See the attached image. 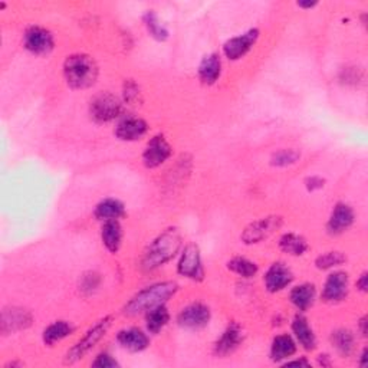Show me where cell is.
<instances>
[{
    "label": "cell",
    "instance_id": "21",
    "mask_svg": "<svg viewBox=\"0 0 368 368\" xmlns=\"http://www.w3.org/2000/svg\"><path fill=\"white\" fill-rule=\"evenodd\" d=\"M315 298H316V288L314 283L308 282L296 285L295 288H292L289 294L291 304L300 312L308 311L314 305Z\"/></svg>",
    "mask_w": 368,
    "mask_h": 368
},
{
    "label": "cell",
    "instance_id": "27",
    "mask_svg": "<svg viewBox=\"0 0 368 368\" xmlns=\"http://www.w3.org/2000/svg\"><path fill=\"white\" fill-rule=\"evenodd\" d=\"M170 321V312L165 304L157 305L145 312V327L150 334H159Z\"/></svg>",
    "mask_w": 368,
    "mask_h": 368
},
{
    "label": "cell",
    "instance_id": "20",
    "mask_svg": "<svg viewBox=\"0 0 368 368\" xmlns=\"http://www.w3.org/2000/svg\"><path fill=\"white\" fill-rule=\"evenodd\" d=\"M198 79L205 85H213L222 75V59L219 54H209L198 65Z\"/></svg>",
    "mask_w": 368,
    "mask_h": 368
},
{
    "label": "cell",
    "instance_id": "28",
    "mask_svg": "<svg viewBox=\"0 0 368 368\" xmlns=\"http://www.w3.org/2000/svg\"><path fill=\"white\" fill-rule=\"evenodd\" d=\"M331 344L334 348L337 349L338 354L347 357L354 351L356 337L349 329L338 328L336 331H332V334H331Z\"/></svg>",
    "mask_w": 368,
    "mask_h": 368
},
{
    "label": "cell",
    "instance_id": "3",
    "mask_svg": "<svg viewBox=\"0 0 368 368\" xmlns=\"http://www.w3.org/2000/svg\"><path fill=\"white\" fill-rule=\"evenodd\" d=\"M98 65L90 55L74 54L63 62V76L72 90H87L98 79Z\"/></svg>",
    "mask_w": 368,
    "mask_h": 368
},
{
    "label": "cell",
    "instance_id": "40",
    "mask_svg": "<svg viewBox=\"0 0 368 368\" xmlns=\"http://www.w3.org/2000/svg\"><path fill=\"white\" fill-rule=\"evenodd\" d=\"M298 6H299V8H304V9H312L314 6H316V2H311V3H303V2H299Z\"/></svg>",
    "mask_w": 368,
    "mask_h": 368
},
{
    "label": "cell",
    "instance_id": "23",
    "mask_svg": "<svg viewBox=\"0 0 368 368\" xmlns=\"http://www.w3.org/2000/svg\"><path fill=\"white\" fill-rule=\"evenodd\" d=\"M101 241L110 254H116L123 243V227L119 221H107L101 227Z\"/></svg>",
    "mask_w": 368,
    "mask_h": 368
},
{
    "label": "cell",
    "instance_id": "31",
    "mask_svg": "<svg viewBox=\"0 0 368 368\" xmlns=\"http://www.w3.org/2000/svg\"><path fill=\"white\" fill-rule=\"evenodd\" d=\"M345 260H347V256L343 252H338V250H331V252H325L318 256L315 259V266L318 267V269L327 271V269H332V267L345 263Z\"/></svg>",
    "mask_w": 368,
    "mask_h": 368
},
{
    "label": "cell",
    "instance_id": "36",
    "mask_svg": "<svg viewBox=\"0 0 368 368\" xmlns=\"http://www.w3.org/2000/svg\"><path fill=\"white\" fill-rule=\"evenodd\" d=\"M324 183L325 180L321 178L320 176H311L305 180V186L309 192H315V190H320L324 187Z\"/></svg>",
    "mask_w": 368,
    "mask_h": 368
},
{
    "label": "cell",
    "instance_id": "42",
    "mask_svg": "<svg viewBox=\"0 0 368 368\" xmlns=\"http://www.w3.org/2000/svg\"><path fill=\"white\" fill-rule=\"evenodd\" d=\"M367 362V348L362 349V354H361V361H360V365H365Z\"/></svg>",
    "mask_w": 368,
    "mask_h": 368
},
{
    "label": "cell",
    "instance_id": "22",
    "mask_svg": "<svg viewBox=\"0 0 368 368\" xmlns=\"http://www.w3.org/2000/svg\"><path fill=\"white\" fill-rule=\"evenodd\" d=\"M125 214V207L119 198H104L95 206L94 217L96 221H119Z\"/></svg>",
    "mask_w": 368,
    "mask_h": 368
},
{
    "label": "cell",
    "instance_id": "38",
    "mask_svg": "<svg viewBox=\"0 0 368 368\" xmlns=\"http://www.w3.org/2000/svg\"><path fill=\"white\" fill-rule=\"evenodd\" d=\"M287 367H291V365H299V367H309L311 362L307 360V358H299V360H294V361H287L285 362Z\"/></svg>",
    "mask_w": 368,
    "mask_h": 368
},
{
    "label": "cell",
    "instance_id": "37",
    "mask_svg": "<svg viewBox=\"0 0 368 368\" xmlns=\"http://www.w3.org/2000/svg\"><path fill=\"white\" fill-rule=\"evenodd\" d=\"M356 287L360 292L365 294L368 291V274L367 272H362L361 276L357 279V283H356Z\"/></svg>",
    "mask_w": 368,
    "mask_h": 368
},
{
    "label": "cell",
    "instance_id": "39",
    "mask_svg": "<svg viewBox=\"0 0 368 368\" xmlns=\"http://www.w3.org/2000/svg\"><path fill=\"white\" fill-rule=\"evenodd\" d=\"M368 320H367V316L364 315L362 318H361V320H360V323H358V329H360V332H361V336L362 337H367V332H368V328H367V325H368V323H367Z\"/></svg>",
    "mask_w": 368,
    "mask_h": 368
},
{
    "label": "cell",
    "instance_id": "34",
    "mask_svg": "<svg viewBox=\"0 0 368 368\" xmlns=\"http://www.w3.org/2000/svg\"><path fill=\"white\" fill-rule=\"evenodd\" d=\"M99 282H101V278H99L98 274L95 272H90V274H85L82 276V280H81V291L83 294H92L98 287H99Z\"/></svg>",
    "mask_w": 368,
    "mask_h": 368
},
{
    "label": "cell",
    "instance_id": "6",
    "mask_svg": "<svg viewBox=\"0 0 368 368\" xmlns=\"http://www.w3.org/2000/svg\"><path fill=\"white\" fill-rule=\"evenodd\" d=\"M177 274L194 282H202L205 279L202 255H200V249L196 243H189L181 250L177 263Z\"/></svg>",
    "mask_w": 368,
    "mask_h": 368
},
{
    "label": "cell",
    "instance_id": "19",
    "mask_svg": "<svg viewBox=\"0 0 368 368\" xmlns=\"http://www.w3.org/2000/svg\"><path fill=\"white\" fill-rule=\"evenodd\" d=\"M292 332L295 341L307 351H312L316 347V337L312 327L303 314H296L292 321Z\"/></svg>",
    "mask_w": 368,
    "mask_h": 368
},
{
    "label": "cell",
    "instance_id": "1",
    "mask_svg": "<svg viewBox=\"0 0 368 368\" xmlns=\"http://www.w3.org/2000/svg\"><path fill=\"white\" fill-rule=\"evenodd\" d=\"M181 245L180 232L176 227L165 229L147 247L141 259V267L147 272L159 269L178 254Z\"/></svg>",
    "mask_w": 368,
    "mask_h": 368
},
{
    "label": "cell",
    "instance_id": "29",
    "mask_svg": "<svg viewBox=\"0 0 368 368\" xmlns=\"http://www.w3.org/2000/svg\"><path fill=\"white\" fill-rule=\"evenodd\" d=\"M227 269L232 271L233 274L239 275L241 278L250 279V278L256 276L259 267L254 260H250L247 258H242V256H236V258H232L227 262Z\"/></svg>",
    "mask_w": 368,
    "mask_h": 368
},
{
    "label": "cell",
    "instance_id": "32",
    "mask_svg": "<svg viewBox=\"0 0 368 368\" xmlns=\"http://www.w3.org/2000/svg\"><path fill=\"white\" fill-rule=\"evenodd\" d=\"M299 157H300V154L296 152V150L283 148V150H279V152L272 154L271 164L275 167H287V165L295 164L299 160Z\"/></svg>",
    "mask_w": 368,
    "mask_h": 368
},
{
    "label": "cell",
    "instance_id": "18",
    "mask_svg": "<svg viewBox=\"0 0 368 368\" xmlns=\"http://www.w3.org/2000/svg\"><path fill=\"white\" fill-rule=\"evenodd\" d=\"M116 341H119L123 348L132 351V353H140V351H144L150 345V338L147 334L136 327L121 329L116 334Z\"/></svg>",
    "mask_w": 368,
    "mask_h": 368
},
{
    "label": "cell",
    "instance_id": "2",
    "mask_svg": "<svg viewBox=\"0 0 368 368\" xmlns=\"http://www.w3.org/2000/svg\"><path fill=\"white\" fill-rule=\"evenodd\" d=\"M178 291V285L173 280H164L153 283L134 295L124 307V314L130 316H136L145 314L152 308L165 304L172 296Z\"/></svg>",
    "mask_w": 368,
    "mask_h": 368
},
{
    "label": "cell",
    "instance_id": "8",
    "mask_svg": "<svg viewBox=\"0 0 368 368\" xmlns=\"http://www.w3.org/2000/svg\"><path fill=\"white\" fill-rule=\"evenodd\" d=\"M23 46L33 55H48L54 51L55 39L48 29L42 26H30L25 30Z\"/></svg>",
    "mask_w": 368,
    "mask_h": 368
},
{
    "label": "cell",
    "instance_id": "10",
    "mask_svg": "<svg viewBox=\"0 0 368 368\" xmlns=\"http://www.w3.org/2000/svg\"><path fill=\"white\" fill-rule=\"evenodd\" d=\"M212 318L210 308L202 303H193L184 307L177 315V323L186 329H202L209 325Z\"/></svg>",
    "mask_w": 368,
    "mask_h": 368
},
{
    "label": "cell",
    "instance_id": "26",
    "mask_svg": "<svg viewBox=\"0 0 368 368\" xmlns=\"http://www.w3.org/2000/svg\"><path fill=\"white\" fill-rule=\"evenodd\" d=\"M74 331H75V327L71 323H68V321H55V323H52L51 325H48L43 329L42 340H43L45 345L52 347L57 343L65 340L66 337H70Z\"/></svg>",
    "mask_w": 368,
    "mask_h": 368
},
{
    "label": "cell",
    "instance_id": "9",
    "mask_svg": "<svg viewBox=\"0 0 368 368\" xmlns=\"http://www.w3.org/2000/svg\"><path fill=\"white\" fill-rule=\"evenodd\" d=\"M173 148L165 140L164 136L159 134L153 139H150L143 152V163L147 169H157L161 164L172 157Z\"/></svg>",
    "mask_w": 368,
    "mask_h": 368
},
{
    "label": "cell",
    "instance_id": "4",
    "mask_svg": "<svg viewBox=\"0 0 368 368\" xmlns=\"http://www.w3.org/2000/svg\"><path fill=\"white\" fill-rule=\"evenodd\" d=\"M111 324H112V316H110V315L101 318V320H99V321H96L85 332V336H83L68 351V353H66V356H65V364H74L75 361L81 360L87 353H90V351L105 337V334L108 332Z\"/></svg>",
    "mask_w": 368,
    "mask_h": 368
},
{
    "label": "cell",
    "instance_id": "24",
    "mask_svg": "<svg viewBox=\"0 0 368 368\" xmlns=\"http://www.w3.org/2000/svg\"><path fill=\"white\" fill-rule=\"evenodd\" d=\"M296 353V341L288 334H280L276 336L271 345V360L275 362H280L288 360Z\"/></svg>",
    "mask_w": 368,
    "mask_h": 368
},
{
    "label": "cell",
    "instance_id": "11",
    "mask_svg": "<svg viewBox=\"0 0 368 368\" xmlns=\"http://www.w3.org/2000/svg\"><path fill=\"white\" fill-rule=\"evenodd\" d=\"M32 323L33 316L28 309L19 307L3 308L2 316H0V332L3 336H9V334L29 328Z\"/></svg>",
    "mask_w": 368,
    "mask_h": 368
},
{
    "label": "cell",
    "instance_id": "14",
    "mask_svg": "<svg viewBox=\"0 0 368 368\" xmlns=\"http://www.w3.org/2000/svg\"><path fill=\"white\" fill-rule=\"evenodd\" d=\"M294 280V274L289 267L282 263V262H275L271 265L269 269L266 271L263 276V282L266 289L271 294H276L289 287Z\"/></svg>",
    "mask_w": 368,
    "mask_h": 368
},
{
    "label": "cell",
    "instance_id": "16",
    "mask_svg": "<svg viewBox=\"0 0 368 368\" xmlns=\"http://www.w3.org/2000/svg\"><path fill=\"white\" fill-rule=\"evenodd\" d=\"M243 340H245V334H243L242 327L236 323H232L222 332L221 338L216 341L214 354L221 356V357H226L232 353H235V351L242 345Z\"/></svg>",
    "mask_w": 368,
    "mask_h": 368
},
{
    "label": "cell",
    "instance_id": "41",
    "mask_svg": "<svg viewBox=\"0 0 368 368\" xmlns=\"http://www.w3.org/2000/svg\"><path fill=\"white\" fill-rule=\"evenodd\" d=\"M328 358H329V357H328L327 354H324V356H320V358H318V360H320V364H321V365H329L331 362L328 361Z\"/></svg>",
    "mask_w": 368,
    "mask_h": 368
},
{
    "label": "cell",
    "instance_id": "17",
    "mask_svg": "<svg viewBox=\"0 0 368 368\" xmlns=\"http://www.w3.org/2000/svg\"><path fill=\"white\" fill-rule=\"evenodd\" d=\"M114 132L121 141H137L148 132V124L140 116L128 115L116 124Z\"/></svg>",
    "mask_w": 368,
    "mask_h": 368
},
{
    "label": "cell",
    "instance_id": "15",
    "mask_svg": "<svg viewBox=\"0 0 368 368\" xmlns=\"http://www.w3.org/2000/svg\"><path fill=\"white\" fill-rule=\"evenodd\" d=\"M356 219L354 210L347 203H337L334 206L329 219L327 222V232L332 236L341 235V233L347 232L351 226H353Z\"/></svg>",
    "mask_w": 368,
    "mask_h": 368
},
{
    "label": "cell",
    "instance_id": "7",
    "mask_svg": "<svg viewBox=\"0 0 368 368\" xmlns=\"http://www.w3.org/2000/svg\"><path fill=\"white\" fill-rule=\"evenodd\" d=\"M283 225L280 216H266L263 219L250 223L242 233V242L246 245H256L271 238Z\"/></svg>",
    "mask_w": 368,
    "mask_h": 368
},
{
    "label": "cell",
    "instance_id": "30",
    "mask_svg": "<svg viewBox=\"0 0 368 368\" xmlns=\"http://www.w3.org/2000/svg\"><path fill=\"white\" fill-rule=\"evenodd\" d=\"M144 25L150 33V37L154 38L156 41L164 42L169 39V30L159 22V18L152 10L144 14Z\"/></svg>",
    "mask_w": 368,
    "mask_h": 368
},
{
    "label": "cell",
    "instance_id": "33",
    "mask_svg": "<svg viewBox=\"0 0 368 368\" xmlns=\"http://www.w3.org/2000/svg\"><path fill=\"white\" fill-rule=\"evenodd\" d=\"M123 95H124V103H127L128 105H137L141 101L140 87L137 85V82H134L132 79H127L124 82Z\"/></svg>",
    "mask_w": 368,
    "mask_h": 368
},
{
    "label": "cell",
    "instance_id": "5",
    "mask_svg": "<svg viewBox=\"0 0 368 368\" xmlns=\"http://www.w3.org/2000/svg\"><path fill=\"white\" fill-rule=\"evenodd\" d=\"M123 114V103L119 96L111 92L95 95L90 103V115L98 124L110 123Z\"/></svg>",
    "mask_w": 368,
    "mask_h": 368
},
{
    "label": "cell",
    "instance_id": "25",
    "mask_svg": "<svg viewBox=\"0 0 368 368\" xmlns=\"http://www.w3.org/2000/svg\"><path fill=\"white\" fill-rule=\"evenodd\" d=\"M279 249L283 254L291 255V256H303L309 249V245L304 236L298 235V233L289 232L280 236Z\"/></svg>",
    "mask_w": 368,
    "mask_h": 368
},
{
    "label": "cell",
    "instance_id": "12",
    "mask_svg": "<svg viewBox=\"0 0 368 368\" xmlns=\"http://www.w3.org/2000/svg\"><path fill=\"white\" fill-rule=\"evenodd\" d=\"M259 35H260V32L256 28H254V29H249L247 32L242 33V35L230 38L223 45L225 57L230 61L242 59L250 51V49L255 46V43L259 39Z\"/></svg>",
    "mask_w": 368,
    "mask_h": 368
},
{
    "label": "cell",
    "instance_id": "13",
    "mask_svg": "<svg viewBox=\"0 0 368 368\" xmlns=\"http://www.w3.org/2000/svg\"><path fill=\"white\" fill-rule=\"evenodd\" d=\"M349 291V279L345 272L337 271L328 275L321 298L324 303L327 304H338L343 303V300L348 296Z\"/></svg>",
    "mask_w": 368,
    "mask_h": 368
},
{
    "label": "cell",
    "instance_id": "35",
    "mask_svg": "<svg viewBox=\"0 0 368 368\" xmlns=\"http://www.w3.org/2000/svg\"><path fill=\"white\" fill-rule=\"evenodd\" d=\"M119 365H120L119 361H116L108 353L98 354L96 358L92 361V367H96V368H114V367H119Z\"/></svg>",
    "mask_w": 368,
    "mask_h": 368
}]
</instances>
